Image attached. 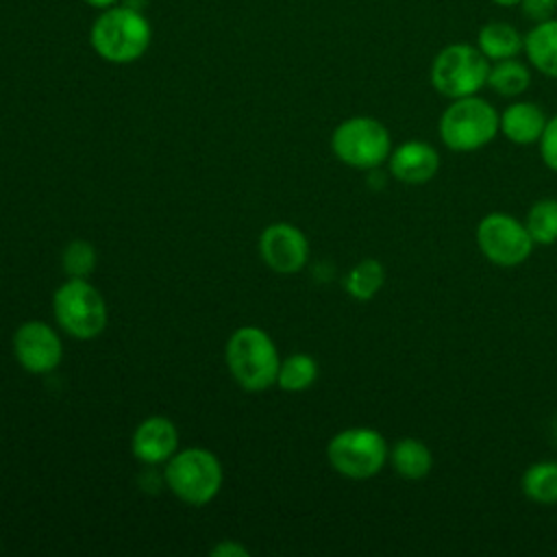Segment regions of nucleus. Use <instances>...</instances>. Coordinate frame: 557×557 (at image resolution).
Returning a JSON list of instances; mask_svg holds the SVG:
<instances>
[{
    "label": "nucleus",
    "mask_w": 557,
    "mask_h": 557,
    "mask_svg": "<svg viewBox=\"0 0 557 557\" xmlns=\"http://www.w3.org/2000/svg\"><path fill=\"white\" fill-rule=\"evenodd\" d=\"M61 263L70 278H87L96 268V248L85 239H74L65 246Z\"/></svg>",
    "instance_id": "23"
},
{
    "label": "nucleus",
    "mask_w": 557,
    "mask_h": 557,
    "mask_svg": "<svg viewBox=\"0 0 557 557\" xmlns=\"http://www.w3.org/2000/svg\"><path fill=\"white\" fill-rule=\"evenodd\" d=\"M385 283V268L376 259H361L344 278V289L355 300H370Z\"/></svg>",
    "instance_id": "20"
},
{
    "label": "nucleus",
    "mask_w": 557,
    "mask_h": 557,
    "mask_svg": "<svg viewBox=\"0 0 557 557\" xmlns=\"http://www.w3.org/2000/svg\"><path fill=\"white\" fill-rule=\"evenodd\" d=\"M522 52L531 67L548 78H557V17L535 22L524 35Z\"/></svg>",
    "instance_id": "15"
},
{
    "label": "nucleus",
    "mask_w": 557,
    "mask_h": 557,
    "mask_svg": "<svg viewBox=\"0 0 557 557\" xmlns=\"http://www.w3.org/2000/svg\"><path fill=\"white\" fill-rule=\"evenodd\" d=\"M498 122L500 113L494 104L474 94L450 100L440 115L437 131L448 150L472 152L487 146L500 133Z\"/></svg>",
    "instance_id": "2"
},
{
    "label": "nucleus",
    "mask_w": 557,
    "mask_h": 557,
    "mask_svg": "<svg viewBox=\"0 0 557 557\" xmlns=\"http://www.w3.org/2000/svg\"><path fill=\"white\" fill-rule=\"evenodd\" d=\"M387 163H389V174L396 181L407 185H422L437 174L440 154L429 141L409 139L389 152Z\"/></svg>",
    "instance_id": "12"
},
{
    "label": "nucleus",
    "mask_w": 557,
    "mask_h": 557,
    "mask_svg": "<svg viewBox=\"0 0 557 557\" xmlns=\"http://www.w3.org/2000/svg\"><path fill=\"white\" fill-rule=\"evenodd\" d=\"M490 65L492 61L476 48V44L455 41L433 57L429 81L431 87L448 100L474 96L487 87Z\"/></svg>",
    "instance_id": "4"
},
{
    "label": "nucleus",
    "mask_w": 557,
    "mask_h": 557,
    "mask_svg": "<svg viewBox=\"0 0 557 557\" xmlns=\"http://www.w3.org/2000/svg\"><path fill=\"white\" fill-rule=\"evenodd\" d=\"M333 154L357 170H374L387 161L392 137L383 122L370 115H355L339 122L331 135Z\"/></svg>",
    "instance_id": "6"
},
{
    "label": "nucleus",
    "mask_w": 557,
    "mask_h": 557,
    "mask_svg": "<svg viewBox=\"0 0 557 557\" xmlns=\"http://www.w3.org/2000/svg\"><path fill=\"white\" fill-rule=\"evenodd\" d=\"M492 2L498 7H520L522 0H492Z\"/></svg>",
    "instance_id": "28"
},
{
    "label": "nucleus",
    "mask_w": 557,
    "mask_h": 557,
    "mask_svg": "<svg viewBox=\"0 0 557 557\" xmlns=\"http://www.w3.org/2000/svg\"><path fill=\"white\" fill-rule=\"evenodd\" d=\"M546 113L531 100H516L500 113L498 131L516 146L537 144L546 126Z\"/></svg>",
    "instance_id": "14"
},
{
    "label": "nucleus",
    "mask_w": 557,
    "mask_h": 557,
    "mask_svg": "<svg viewBox=\"0 0 557 557\" xmlns=\"http://www.w3.org/2000/svg\"><path fill=\"white\" fill-rule=\"evenodd\" d=\"M13 350L20 366L33 374L54 370L63 357L59 335L44 322H24L13 335Z\"/></svg>",
    "instance_id": "11"
},
{
    "label": "nucleus",
    "mask_w": 557,
    "mask_h": 557,
    "mask_svg": "<svg viewBox=\"0 0 557 557\" xmlns=\"http://www.w3.org/2000/svg\"><path fill=\"white\" fill-rule=\"evenodd\" d=\"M259 252L268 268L278 274L298 272L309 259V242L300 228L287 222H276L263 228Z\"/></svg>",
    "instance_id": "10"
},
{
    "label": "nucleus",
    "mask_w": 557,
    "mask_h": 557,
    "mask_svg": "<svg viewBox=\"0 0 557 557\" xmlns=\"http://www.w3.org/2000/svg\"><path fill=\"white\" fill-rule=\"evenodd\" d=\"M476 246L481 255L498 268H516L533 252V239L518 218L492 211L476 224Z\"/></svg>",
    "instance_id": "9"
},
{
    "label": "nucleus",
    "mask_w": 557,
    "mask_h": 557,
    "mask_svg": "<svg viewBox=\"0 0 557 557\" xmlns=\"http://www.w3.org/2000/svg\"><path fill=\"white\" fill-rule=\"evenodd\" d=\"M540 157L544 165L553 172H557V115L546 120V126L540 137Z\"/></svg>",
    "instance_id": "24"
},
{
    "label": "nucleus",
    "mask_w": 557,
    "mask_h": 557,
    "mask_svg": "<svg viewBox=\"0 0 557 557\" xmlns=\"http://www.w3.org/2000/svg\"><path fill=\"white\" fill-rule=\"evenodd\" d=\"M89 7H94V9H109V7H113L117 0H85Z\"/></svg>",
    "instance_id": "27"
},
{
    "label": "nucleus",
    "mask_w": 557,
    "mask_h": 557,
    "mask_svg": "<svg viewBox=\"0 0 557 557\" xmlns=\"http://www.w3.org/2000/svg\"><path fill=\"white\" fill-rule=\"evenodd\" d=\"M520 7H522V13L531 22H544V20L553 17V13L557 9V0H522Z\"/></svg>",
    "instance_id": "25"
},
{
    "label": "nucleus",
    "mask_w": 557,
    "mask_h": 557,
    "mask_svg": "<svg viewBox=\"0 0 557 557\" xmlns=\"http://www.w3.org/2000/svg\"><path fill=\"white\" fill-rule=\"evenodd\" d=\"M133 453L144 463H163L168 461L178 446L176 426L161 416L144 420L133 433Z\"/></svg>",
    "instance_id": "13"
},
{
    "label": "nucleus",
    "mask_w": 557,
    "mask_h": 557,
    "mask_svg": "<svg viewBox=\"0 0 557 557\" xmlns=\"http://www.w3.org/2000/svg\"><path fill=\"white\" fill-rule=\"evenodd\" d=\"M226 366L244 389L263 392L276 383L281 359L263 329L242 326L226 342Z\"/></svg>",
    "instance_id": "3"
},
{
    "label": "nucleus",
    "mask_w": 557,
    "mask_h": 557,
    "mask_svg": "<svg viewBox=\"0 0 557 557\" xmlns=\"http://www.w3.org/2000/svg\"><path fill=\"white\" fill-rule=\"evenodd\" d=\"M211 555H213V557H235V555L246 557V555H248V550H246L244 546H239L237 542L224 540V542H220L218 546H213V548H211Z\"/></svg>",
    "instance_id": "26"
},
{
    "label": "nucleus",
    "mask_w": 557,
    "mask_h": 557,
    "mask_svg": "<svg viewBox=\"0 0 557 557\" xmlns=\"http://www.w3.org/2000/svg\"><path fill=\"white\" fill-rule=\"evenodd\" d=\"M531 85V70L518 57L494 61L487 74V87L503 98H518Z\"/></svg>",
    "instance_id": "18"
},
{
    "label": "nucleus",
    "mask_w": 557,
    "mask_h": 557,
    "mask_svg": "<svg viewBox=\"0 0 557 557\" xmlns=\"http://www.w3.org/2000/svg\"><path fill=\"white\" fill-rule=\"evenodd\" d=\"M524 226L533 239V244L550 246L557 242V200L540 198L527 211Z\"/></svg>",
    "instance_id": "21"
},
{
    "label": "nucleus",
    "mask_w": 557,
    "mask_h": 557,
    "mask_svg": "<svg viewBox=\"0 0 557 557\" xmlns=\"http://www.w3.org/2000/svg\"><path fill=\"white\" fill-rule=\"evenodd\" d=\"M152 39L150 22L137 7L113 4L102 9L89 30L96 54L111 63H133L148 50Z\"/></svg>",
    "instance_id": "1"
},
{
    "label": "nucleus",
    "mask_w": 557,
    "mask_h": 557,
    "mask_svg": "<svg viewBox=\"0 0 557 557\" xmlns=\"http://www.w3.org/2000/svg\"><path fill=\"white\" fill-rule=\"evenodd\" d=\"M168 487L189 505H207L222 485V466L207 448H185L168 459Z\"/></svg>",
    "instance_id": "7"
},
{
    "label": "nucleus",
    "mask_w": 557,
    "mask_h": 557,
    "mask_svg": "<svg viewBox=\"0 0 557 557\" xmlns=\"http://www.w3.org/2000/svg\"><path fill=\"white\" fill-rule=\"evenodd\" d=\"M326 457L337 474L363 481L383 470L389 459V448L376 429L350 426L331 437Z\"/></svg>",
    "instance_id": "5"
},
{
    "label": "nucleus",
    "mask_w": 557,
    "mask_h": 557,
    "mask_svg": "<svg viewBox=\"0 0 557 557\" xmlns=\"http://www.w3.org/2000/svg\"><path fill=\"white\" fill-rule=\"evenodd\" d=\"M522 494L537 505H557V461H535L520 479Z\"/></svg>",
    "instance_id": "19"
},
{
    "label": "nucleus",
    "mask_w": 557,
    "mask_h": 557,
    "mask_svg": "<svg viewBox=\"0 0 557 557\" xmlns=\"http://www.w3.org/2000/svg\"><path fill=\"white\" fill-rule=\"evenodd\" d=\"M54 315L63 331L78 339H91L107 326V305L100 292L85 278H70L54 292Z\"/></svg>",
    "instance_id": "8"
},
{
    "label": "nucleus",
    "mask_w": 557,
    "mask_h": 557,
    "mask_svg": "<svg viewBox=\"0 0 557 557\" xmlns=\"http://www.w3.org/2000/svg\"><path fill=\"white\" fill-rule=\"evenodd\" d=\"M476 48L494 63L503 59H513L524 48V35L509 22L494 20L479 28Z\"/></svg>",
    "instance_id": "16"
},
{
    "label": "nucleus",
    "mask_w": 557,
    "mask_h": 557,
    "mask_svg": "<svg viewBox=\"0 0 557 557\" xmlns=\"http://www.w3.org/2000/svg\"><path fill=\"white\" fill-rule=\"evenodd\" d=\"M389 463L398 476L407 481H420L433 468V453L422 440L403 437L389 448Z\"/></svg>",
    "instance_id": "17"
},
{
    "label": "nucleus",
    "mask_w": 557,
    "mask_h": 557,
    "mask_svg": "<svg viewBox=\"0 0 557 557\" xmlns=\"http://www.w3.org/2000/svg\"><path fill=\"white\" fill-rule=\"evenodd\" d=\"M315 379H318V363L313 357L305 352L289 355L285 361H281L278 374H276L278 387L287 392H302L311 387Z\"/></svg>",
    "instance_id": "22"
}]
</instances>
